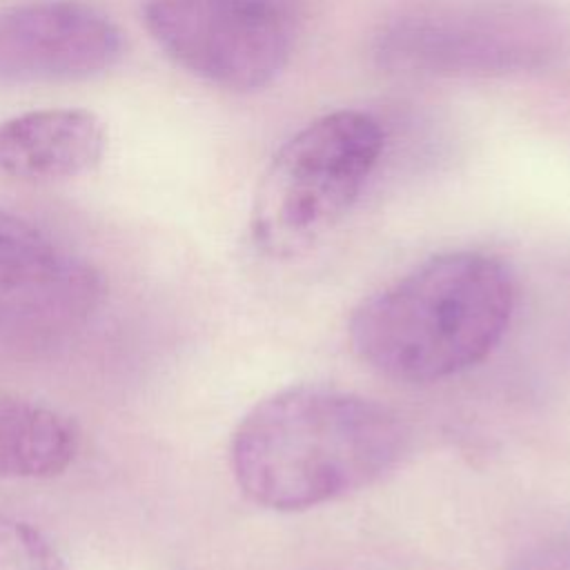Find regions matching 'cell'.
Listing matches in <instances>:
<instances>
[{
    "mask_svg": "<svg viewBox=\"0 0 570 570\" xmlns=\"http://www.w3.org/2000/svg\"><path fill=\"white\" fill-rule=\"evenodd\" d=\"M0 570H71L60 548L33 523L0 514Z\"/></svg>",
    "mask_w": 570,
    "mask_h": 570,
    "instance_id": "10",
    "label": "cell"
},
{
    "mask_svg": "<svg viewBox=\"0 0 570 570\" xmlns=\"http://www.w3.org/2000/svg\"><path fill=\"white\" fill-rule=\"evenodd\" d=\"M98 278L31 220L0 209V298L56 318L85 314Z\"/></svg>",
    "mask_w": 570,
    "mask_h": 570,
    "instance_id": "7",
    "label": "cell"
},
{
    "mask_svg": "<svg viewBox=\"0 0 570 570\" xmlns=\"http://www.w3.org/2000/svg\"><path fill=\"white\" fill-rule=\"evenodd\" d=\"M105 122L87 109H36L0 122V171L27 183L69 180L96 169Z\"/></svg>",
    "mask_w": 570,
    "mask_h": 570,
    "instance_id": "8",
    "label": "cell"
},
{
    "mask_svg": "<svg viewBox=\"0 0 570 570\" xmlns=\"http://www.w3.org/2000/svg\"><path fill=\"white\" fill-rule=\"evenodd\" d=\"M517 289L485 252H445L365 298L350 318L356 356L379 374L432 383L481 363L503 338Z\"/></svg>",
    "mask_w": 570,
    "mask_h": 570,
    "instance_id": "2",
    "label": "cell"
},
{
    "mask_svg": "<svg viewBox=\"0 0 570 570\" xmlns=\"http://www.w3.org/2000/svg\"><path fill=\"white\" fill-rule=\"evenodd\" d=\"M125 51L116 22L80 0L0 9V85L76 82L114 69Z\"/></svg>",
    "mask_w": 570,
    "mask_h": 570,
    "instance_id": "6",
    "label": "cell"
},
{
    "mask_svg": "<svg viewBox=\"0 0 570 570\" xmlns=\"http://www.w3.org/2000/svg\"><path fill=\"white\" fill-rule=\"evenodd\" d=\"M568 49V22L546 0H416L372 36L381 69L425 78L534 73L554 67Z\"/></svg>",
    "mask_w": 570,
    "mask_h": 570,
    "instance_id": "3",
    "label": "cell"
},
{
    "mask_svg": "<svg viewBox=\"0 0 570 570\" xmlns=\"http://www.w3.org/2000/svg\"><path fill=\"white\" fill-rule=\"evenodd\" d=\"M305 0H142V22L165 56L225 91H256L287 67Z\"/></svg>",
    "mask_w": 570,
    "mask_h": 570,
    "instance_id": "5",
    "label": "cell"
},
{
    "mask_svg": "<svg viewBox=\"0 0 570 570\" xmlns=\"http://www.w3.org/2000/svg\"><path fill=\"white\" fill-rule=\"evenodd\" d=\"M407 432L394 410L367 396L296 385L258 401L229 441L232 474L267 510L316 508L387 474Z\"/></svg>",
    "mask_w": 570,
    "mask_h": 570,
    "instance_id": "1",
    "label": "cell"
},
{
    "mask_svg": "<svg viewBox=\"0 0 570 570\" xmlns=\"http://www.w3.org/2000/svg\"><path fill=\"white\" fill-rule=\"evenodd\" d=\"M510 570H570V534H557L532 546Z\"/></svg>",
    "mask_w": 570,
    "mask_h": 570,
    "instance_id": "11",
    "label": "cell"
},
{
    "mask_svg": "<svg viewBox=\"0 0 570 570\" xmlns=\"http://www.w3.org/2000/svg\"><path fill=\"white\" fill-rule=\"evenodd\" d=\"M383 154L381 125L352 109L325 114L267 163L249 232L265 254L292 258L321 243L354 207Z\"/></svg>",
    "mask_w": 570,
    "mask_h": 570,
    "instance_id": "4",
    "label": "cell"
},
{
    "mask_svg": "<svg viewBox=\"0 0 570 570\" xmlns=\"http://www.w3.org/2000/svg\"><path fill=\"white\" fill-rule=\"evenodd\" d=\"M76 452L78 430L65 414L0 390V479H53Z\"/></svg>",
    "mask_w": 570,
    "mask_h": 570,
    "instance_id": "9",
    "label": "cell"
}]
</instances>
